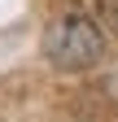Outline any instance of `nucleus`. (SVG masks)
Returning <instances> with one entry per match:
<instances>
[{
    "mask_svg": "<svg viewBox=\"0 0 118 122\" xmlns=\"http://www.w3.org/2000/svg\"><path fill=\"white\" fill-rule=\"evenodd\" d=\"M101 52H105V39H101V26L87 13H61L44 30V57L57 70H70V74L87 70L101 61Z\"/></svg>",
    "mask_w": 118,
    "mask_h": 122,
    "instance_id": "f257e3e1",
    "label": "nucleus"
}]
</instances>
